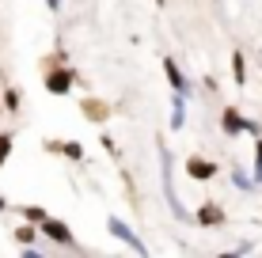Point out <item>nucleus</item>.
<instances>
[{
    "instance_id": "nucleus-3",
    "label": "nucleus",
    "mask_w": 262,
    "mask_h": 258,
    "mask_svg": "<svg viewBox=\"0 0 262 258\" xmlns=\"http://www.w3.org/2000/svg\"><path fill=\"white\" fill-rule=\"evenodd\" d=\"M186 175L198 179V182H205V179L216 175V163H209V159H202V156H190V159H186Z\"/></svg>"
},
{
    "instance_id": "nucleus-14",
    "label": "nucleus",
    "mask_w": 262,
    "mask_h": 258,
    "mask_svg": "<svg viewBox=\"0 0 262 258\" xmlns=\"http://www.w3.org/2000/svg\"><path fill=\"white\" fill-rule=\"evenodd\" d=\"M255 175H258V179H262V140H258V145H255Z\"/></svg>"
},
{
    "instance_id": "nucleus-1",
    "label": "nucleus",
    "mask_w": 262,
    "mask_h": 258,
    "mask_svg": "<svg viewBox=\"0 0 262 258\" xmlns=\"http://www.w3.org/2000/svg\"><path fill=\"white\" fill-rule=\"evenodd\" d=\"M38 228H42V236H50L53 243H61V247H72V243H76L72 232H69V224H61V220H53V217H46Z\"/></svg>"
},
{
    "instance_id": "nucleus-7",
    "label": "nucleus",
    "mask_w": 262,
    "mask_h": 258,
    "mask_svg": "<svg viewBox=\"0 0 262 258\" xmlns=\"http://www.w3.org/2000/svg\"><path fill=\"white\" fill-rule=\"evenodd\" d=\"M198 224H205V228H213V224H224V209H216V205H205V209H198Z\"/></svg>"
},
{
    "instance_id": "nucleus-10",
    "label": "nucleus",
    "mask_w": 262,
    "mask_h": 258,
    "mask_svg": "<svg viewBox=\"0 0 262 258\" xmlns=\"http://www.w3.org/2000/svg\"><path fill=\"white\" fill-rule=\"evenodd\" d=\"M8 152H12V137H8V133H0V167H4Z\"/></svg>"
},
{
    "instance_id": "nucleus-8",
    "label": "nucleus",
    "mask_w": 262,
    "mask_h": 258,
    "mask_svg": "<svg viewBox=\"0 0 262 258\" xmlns=\"http://www.w3.org/2000/svg\"><path fill=\"white\" fill-rule=\"evenodd\" d=\"M186 99H183V95H179V99H175V114H171V129H183V122H186Z\"/></svg>"
},
{
    "instance_id": "nucleus-2",
    "label": "nucleus",
    "mask_w": 262,
    "mask_h": 258,
    "mask_svg": "<svg viewBox=\"0 0 262 258\" xmlns=\"http://www.w3.org/2000/svg\"><path fill=\"white\" fill-rule=\"evenodd\" d=\"M106 228H111V232L118 236V239H122L125 247H133V251H137V254H144V243H141L137 236H133V228L125 224V220H118V217H111V220H106Z\"/></svg>"
},
{
    "instance_id": "nucleus-11",
    "label": "nucleus",
    "mask_w": 262,
    "mask_h": 258,
    "mask_svg": "<svg viewBox=\"0 0 262 258\" xmlns=\"http://www.w3.org/2000/svg\"><path fill=\"white\" fill-rule=\"evenodd\" d=\"M4 106H8V110H19V91H15V87L4 91Z\"/></svg>"
},
{
    "instance_id": "nucleus-18",
    "label": "nucleus",
    "mask_w": 262,
    "mask_h": 258,
    "mask_svg": "<svg viewBox=\"0 0 262 258\" xmlns=\"http://www.w3.org/2000/svg\"><path fill=\"white\" fill-rule=\"evenodd\" d=\"M156 4H164V0H156Z\"/></svg>"
},
{
    "instance_id": "nucleus-12",
    "label": "nucleus",
    "mask_w": 262,
    "mask_h": 258,
    "mask_svg": "<svg viewBox=\"0 0 262 258\" xmlns=\"http://www.w3.org/2000/svg\"><path fill=\"white\" fill-rule=\"evenodd\" d=\"M61 152H65L69 159H84V148L80 145H61Z\"/></svg>"
},
{
    "instance_id": "nucleus-15",
    "label": "nucleus",
    "mask_w": 262,
    "mask_h": 258,
    "mask_svg": "<svg viewBox=\"0 0 262 258\" xmlns=\"http://www.w3.org/2000/svg\"><path fill=\"white\" fill-rule=\"evenodd\" d=\"M27 220H34V224H42V220H46V213H42V209H27Z\"/></svg>"
},
{
    "instance_id": "nucleus-16",
    "label": "nucleus",
    "mask_w": 262,
    "mask_h": 258,
    "mask_svg": "<svg viewBox=\"0 0 262 258\" xmlns=\"http://www.w3.org/2000/svg\"><path fill=\"white\" fill-rule=\"evenodd\" d=\"M15 239H19V243H31L34 232H31V228H19V232H15Z\"/></svg>"
},
{
    "instance_id": "nucleus-9",
    "label": "nucleus",
    "mask_w": 262,
    "mask_h": 258,
    "mask_svg": "<svg viewBox=\"0 0 262 258\" xmlns=\"http://www.w3.org/2000/svg\"><path fill=\"white\" fill-rule=\"evenodd\" d=\"M232 68H236V84L243 87V84H247V73H243V57H239V53H232Z\"/></svg>"
},
{
    "instance_id": "nucleus-17",
    "label": "nucleus",
    "mask_w": 262,
    "mask_h": 258,
    "mask_svg": "<svg viewBox=\"0 0 262 258\" xmlns=\"http://www.w3.org/2000/svg\"><path fill=\"white\" fill-rule=\"evenodd\" d=\"M0 213H4V198H0Z\"/></svg>"
},
{
    "instance_id": "nucleus-5",
    "label": "nucleus",
    "mask_w": 262,
    "mask_h": 258,
    "mask_svg": "<svg viewBox=\"0 0 262 258\" xmlns=\"http://www.w3.org/2000/svg\"><path fill=\"white\" fill-rule=\"evenodd\" d=\"M46 87H50L53 95H65L69 87H72V73H69V68H57V73H50V76H46Z\"/></svg>"
},
{
    "instance_id": "nucleus-6",
    "label": "nucleus",
    "mask_w": 262,
    "mask_h": 258,
    "mask_svg": "<svg viewBox=\"0 0 262 258\" xmlns=\"http://www.w3.org/2000/svg\"><path fill=\"white\" fill-rule=\"evenodd\" d=\"M221 126H224V133H243V129L255 133V126H251V122L239 118V110H224V114H221Z\"/></svg>"
},
{
    "instance_id": "nucleus-4",
    "label": "nucleus",
    "mask_w": 262,
    "mask_h": 258,
    "mask_svg": "<svg viewBox=\"0 0 262 258\" xmlns=\"http://www.w3.org/2000/svg\"><path fill=\"white\" fill-rule=\"evenodd\" d=\"M164 73H167V84L175 87V95H186V91H190V84H186V76L179 73L175 57H164Z\"/></svg>"
},
{
    "instance_id": "nucleus-13",
    "label": "nucleus",
    "mask_w": 262,
    "mask_h": 258,
    "mask_svg": "<svg viewBox=\"0 0 262 258\" xmlns=\"http://www.w3.org/2000/svg\"><path fill=\"white\" fill-rule=\"evenodd\" d=\"M232 182H236L239 190H251V179H247V175H243V171H236V175H232Z\"/></svg>"
}]
</instances>
